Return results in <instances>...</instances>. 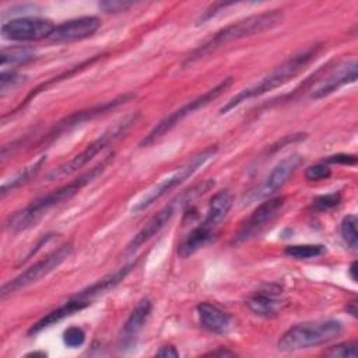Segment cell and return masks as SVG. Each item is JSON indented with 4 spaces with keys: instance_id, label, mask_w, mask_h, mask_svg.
I'll list each match as a JSON object with an SVG mask.
<instances>
[{
    "instance_id": "1",
    "label": "cell",
    "mask_w": 358,
    "mask_h": 358,
    "mask_svg": "<svg viewBox=\"0 0 358 358\" xmlns=\"http://www.w3.org/2000/svg\"><path fill=\"white\" fill-rule=\"evenodd\" d=\"M112 161H113V154H109L106 158H103L98 165L91 168L84 175L73 179L67 185H64V186H62V187H59V189H56L50 193H46L45 196L38 197L36 200L29 203L22 210L10 215L8 220L6 221V227L13 232L25 231V229H29V228L35 227L53 207L70 200L85 185H88L94 179H96L108 168V165Z\"/></svg>"
},
{
    "instance_id": "2",
    "label": "cell",
    "mask_w": 358,
    "mask_h": 358,
    "mask_svg": "<svg viewBox=\"0 0 358 358\" xmlns=\"http://www.w3.org/2000/svg\"><path fill=\"white\" fill-rule=\"evenodd\" d=\"M322 49H323V43H312V45L301 49L299 52L294 53L291 57H288L281 64H278L275 69H273L267 76H264L256 84L242 90L241 92L234 95L229 101H227L225 105L220 109V113L221 115L228 113L229 110L239 106L245 101L262 96L263 94L291 81L294 77H296L299 73H302L317 57V55L322 52Z\"/></svg>"
},
{
    "instance_id": "3",
    "label": "cell",
    "mask_w": 358,
    "mask_h": 358,
    "mask_svg": "<svg viewBox=\"0 0 358 358\" xmlns=\"http://www.w3.org/2000/svg\"><path fill=\"white\" fill-rule=\"evenodd\" d=\"M284 14L281 10H271L260 14L249 15L243 20H239L231 25H227L217 31L211 38H208L206 42H203L200 46H197L183 62V67H189L194 64L196 62L204 59L210 53L215 52L221 46H225L229 42L253 36L256 34H262L264 31H268L282 22Z\"/></svg>"
},
{
    "instance_id": "4",
    "label": "cell",
    "mask_w": 358,
    "mask_h": 358,
    "mask_svg": "<svg viewBox=\"0 0 358 358\" xmlns=\"http://www.w3.org/2000/svg\"><path fill=\"white\" fill-rule=\"evenodd\" d=\"M343 323L334 319L299 323L289 327L281 336L277 347L280 351L285 352L312 348L337 338L343 333Z\"/></svg>"
},
{
    "instance_id": "5",
    "label": "cell",
    "mask_w": 358,
    "mask_h": 358,
    "mask_svg": "<svg viewBox=\"0 0 358 358\" xmlns=\"http://www.w3.org/2000/svg\"><path fill=\"white\" fill-rule=\"evenodd\" d=\"M217 152H218V147L217 145H210V147L204 148L203 151L197 152L196 155H193L187 162H185L182 166H179L175 172H172L171 175H168L162 180H159L158 183L151 186L134 203V206L131 207V211L134 214H138V213L144 211L145 208H148L152 203L159 200L168 192L178 187L179 185H182L189 178H192L200 168H203L208 161H211L217 155Z\"/></svg>"
},
{
    "instance_id": "6",
    "label": "cell",
    "mask_w": 358,
    "mask_h": 358,
    "mask_svg": "<svg viewBox=\"0 0 358 358\" xmlns=\"http://www.w3.org/2000/svg\"><path fill=\"white\" fill-rule=\"evenodd\" d=\"M138 119V113H129L120 120H117L113 126H110L108 130H105L98 138H95L92 143H90L80 154L73 157L70 161L62 164L59 168L53 169L48 173V180H56L66 178L69 175H73L80 168L87 165L95 155H98L101 151H103L108 145L113 144L116 140H119L133 124H136Z\"/></svg>"
},
{
    "instance_id": "7",
    "label": "cell",
    "mask_w": 358,
    "mask_h": 358,
    "mask_svg": "<svg viewBox=\"0 0 358 358\" xmlns=\"http://www.w3.org/2000/svg\"><path fill=\"white\" fill-rule=\"evenodd\" d=\"M214 186L213 179H207L199 185H194L193 187L182 192L179 196L172 199L168 204H165L158 213H155L147 222L145 225L134 235V238L130 241L127 245V252H134L137 250L141 245H144L147 241H150L152 236H155L175 215L176 210L189 204L190 201L196 200L197 197L203 196L206 192H208Z\"/></svg>"
},
{
    "instance_id": "8",
    "label": "cell",
    "mask_w": 358,
    "mask_h": 358,
    "mask_svg": "<svg viewBox=\"0 0 358 358\" xmlns=\"http://www.w3.org/2000/svg\"><path fill=\"white\" fill-rule=\"evenodd\" d=\"M232 84V77H227L224 78L221 83H218L215 87L210 88L208 91H206L204 94L199 95L197 98L189 101L186 105H183L182 108L173 110L172 113H169L168 116H165L162 120H159L154 129L140 141V147H147L151 145L152 143H155L157 140H159L164 134H166L171 129H173L178 123H180L185 117H187L189 115H192L193 112L207 106L208 103H211L214 99H217L222 92H225L228 90V87Z\"/></svg>"
},
{
    "instance_id": "9",
    "label": "cell",
    "mask_w": 358,
    "mask_h": 358,
    "mask_svg": "<svg viewBox=\"0 0 358 358\" xmlns=\"http://www.w3.org/2000/svg\"><path fill=\"white\" fill-rule=\"evenodd\" d=\"M284 204H285L284 196L268 197L264 201H262L252 211V214L242 222L239 229L234 234L231 243L238 246L259 236L280 215Z\"/></svg>"
},
{
    "instance_id": "10",
    "label": "cell",
    "mask_w": 358,
    "mask_h": 358,
    "mask_svg": "<svg viewBox=\"0 0 358 358\" xmlns=\"http://www.w3.org/2000/svg\"><path fill=\"white\" fill-rule=\"evenodd\" d=\"M71 253H73V246L70 243L57 248L56 250L49 253L45 259L36 262L35 264H32L31 267L24 270L21 274H18L15 278H13L7 284H4L1 287V291H0L1 298H6L11 294H15L17 291L39 281L42 277L48 275L55 268H57L66 259L70 257Z\"/></svg>"
},
{
    "instance_id": "11",
    "label": "cell",
    "mask_w": 358,
    "mask_h": 358,
    "mask_svg": "<svg viewBox=\"0 0 358 358\" xmlns=\"http://www.w3.org/2000/svg\"><path fill=\"white\" fill-rule=\"evenodd\" d=\"M303 164V158L299 154H292L289 157L282 158L267 175L264 182L256 189L250 190L245 197L243 203L250 204L257 200H266L273 197L298 171V168Z\"/></svg>"
},
{
    "instance_id": "12",
    "label": "cell",
    "mask_w": 358,
    "mask_h": 358,
    "mask_svg": "<svg viewBox=\"0 0 358 358\" xmlns=\"http://www.w3.org/2000/svg\"><path fill=\"white\" fill-rule=\"evenodd\" d=\"M56 25L41 17H20L1 25V36L15 42H29L49 38Z\"/></svg>"
},
{
    "instance_id": "13",
    "label": "cell",
    "mask_w": 358,
    "mask_h": 358,
    "mask_svg": "<svg viewBox=\"0 0 358 358\" xmlns=\"http://www.w3.org/2000/svg\"><path fill=\"white\" fill-rule=\"evenodd\" d=\"M134 96H136L134 94H123V95H119V96H116L113 99H109L106 102H102V103H98L95 106H91L88 109L76 112V113L70 115L69 117L60 120L57 124H55L53 129L48 133L46 138H43V140L45 141H52V140L57 138L59 136H62L63 133H66V131H69V130L83 124L84 122L91 120V119H94V117H96V116H99L102 113H106V112H109V110L123 105L127 101H131Z\"/></svg>"
},
{
    "instance_id": "14",
    "label": "cell",
    "mask_w": 358,
    "mask_h": 358,
    "mask_svg": "<svg viewBox=\"0 0 358 358\" xmlns=\"http://www.w3.org/2000/svg\"><path fill=\"white\" fill-rule=\"evenodd\" d=\"M152 312V303L148 298H143L131 310L126 322L123 323L117 336V350L120 352H129L136 348L140 333L143 331L150 315Z\"/></svg>"
},
{
    "instance_id": "15",
    "label": "cell",
    "mask_w": 358,
    "mask_h": 358,
    "mask_svg": "<svg viewBox=\"0 0 358 358\" xmlns=\"http://www.w3.org/2000/svg\"><path fill=\"white\" fill-rule=\"evenodd\" d=\"M99 27H101V21L98 17H94V15L80 17V18L69 20L56 25L48 39L55 43L76 42L94 35Z\"/></svg>"
},
{
    "instance_id": "16",
    "label": "cell",
    "mask_w": 358,
    "mask_h": 358,
    "mask_svg": "<svg viewBox=\"0 0 358 358\" xmlns=\"http://www.w3.org/2000/svg\"><path fill=\"white\" fill-rule=\"evenodd\" d=\"M281 291L278 287L268 285L263 289H259L253 292L248 299H246V306L252 313L260 317L271 319L278 316L281 306H282V299L280 296Z\"/></svg>"
},
{
    "instance_id": "17",
    "label": "cell",
    "mask_w": 358,
    "mask_h": 358,
    "mask_svg": "<svg viewBox=\"0 0 358 358\" xmlns=\"http://www.w3.org/2000/svg\"><path fill=\"white\" fill-rule=\"evenodd\" d=\"M357 80V60L351 59L334 69L331 74H329L316 88L312 90L310 98L320 99L331 92L337 91L340 87L354 83Z\"/></svg>"
},
{
    "instance_id": "18",
    "label": "cell",
    "mask_w": 358,
    "mask_h": 358,
    "mask_svg": "<svg viewBox=\"0 0 358 358\" xmlns=\"http://www.w3.org/2000/svg\"><path fill=\"white\" fill-rule=\"evenodd\" d=\"M197 315L201 326L214 334H225L232 327V317L214 303L201 302L197 305Z\"/></svg>"
},
{
    "instance_id": "19",
    "label": "cell",
    "mask_w": 358,
    "mask_h": 358,
    "mask_svg": "<svg viewBox=\"0 0 358 358\" xmlns=\"http://www.w3.org/2000/svg\"><path fill=\"white\" fill-rule=\"evenodd\" d=\"M91 303L81 299V298H77L76 295H73L71 298H69L63 305H60L59 308H56L55 310L49 312L46 316H43L41 320H38L35 324H32V327L28 330V334H36L39 331H42L43 329L85 309L87 306H90Z\"/></svg>"
},
{
    "instance_id": "20",
    "label": "cell",
    "mask_w": 358,
    "mask_h": 358,
    "mask_svg": "<svg viewBox=\"0 0 358 358\" xmlns=\"http://www.w3.org/2000/svg\"><path fill=\"white\" fill-rule=\"evenodd\" d=\"M131 268H133V264L120 267L119 270H116V271H113V273H110V274H108V275L99 278L98 281H95V282L91 284L90 287L81 289L80 292L76 294V296H77V298H81V299H84V301H87V302L91 303L96 296H99V295L108 292L109 289L115 288L120 281H123V280L127 277V274L131 271Z\"/></svg>"
},
{
    "instance_id": "21",
    "label": "cell",
    "mask_w": 358,
    "mask_h": 358,
    "mask_svg": "<svg viewBox=\"0 0 358 358\" xmlns=\"http://www.w3.org/2000/svg\"><path fill=\"white\" fill-rule=\"evenodd\" d=\"M232 204H234V197L228 189L215 193L213 196V199L210 200L207 214H206V218L203 220V224L217 231L220 224L228 215Z\"/></svg>"
},
{
    "instance_id": "22",
    "label": "cell",
    "mask_w": 358,
    "mask_h": 358,
    "mask_svg": "<svg viewBox=\"0 0 358 358\" xmlns=\"http://www.w3.org/2000/svg\"><path fill=\"white\" fill-rule=\"evenodd\" d=\"M214 235H215V229H213L201 222L199 227L192 229L187 234V236L182 241V243L178 248V255L182 259L190 257L192 255L199 252L201 248H204L207 243H210L213 241Z\"/></svg>"
},
{
    "instance_id": "23",
    "label": "cell",
    "mask_w": 358,
    "mask_h": 358,
    "mask_svg": "<svg viewBox=\"0 0 358 358\" xmlns=\"http://www.w3.org/2000/svg\"><path fill=\"white\" fill-rule=\"evenodd\" d=\"M36 57V52L28 46H13L6 48L0 53V64L6 66H18L28 63Z\"/></svg>"
},
{
    "instance_id": "24",
    "label": "cell",
    "mask_w": 358,
    "mask_h": 358,
    "mask_svg": "<svg viewBox=\"0 0 358 358\" xmlns=\"http://www.w3.org/2000/svg\"><path fill=\"white\" fill-rule=\"evenodd\" d=\"M45 162H46V157L42 155V157H41L38 161H35L32 165L27 166L22 172H20V173L15 175L11 180H8L7 183H4V185L1 186V190H0L1 196H6V193H8V192H11V190H14V189H17V187L25 185L27 182H29V180L39 172V169L42 168V165H43Z\"/></svg>"
},
{
    "instance_id": "25",
    "label": "cell",
    "mask_w": 358,
    "mask_h": 358,
    "mask_svg": "<svg viewBox=\"0 0 358 358\" xmlns=\"http://www.w3.org/2000/svg\"><path fill=\"white\" fill-rule=\"evenodd\" d=\"M284 253L288 257L298 259V260H306V259H315L326 253V248L323 245H289L284 249Z\"/></svg>"
},
{
    "instance_id": "26",
    "label": "cell",
    "mask_w": 358,
    "mask_h": 358,
    "mask_svg": "<svg viewBox=\"0 0 358 358\" xmlns=\"http://www.w3.org/2000/svg\"><path fill=\"white\" fill-rule=\"evenodd\" d=\"M357 217L354 214H348L347 217L343 218L341 221V236L344 239V242L347 243V246L351 250H357L358 248V231H357Z\"/></svg>"
},
{
    "instance_id": "27",
    "label": "cell",
    "mask_w": 358,
    "mask_h": 358,
    "mask_svg": "<svg viewBox=\"0 0 358 358\" xmlns=\"http://www.w3.org/2000/svg\"><path fill=\"white\" fill-rule=\"evenodd\" d=\"M341 201V194L338 192H333V193H327V194H322L317 196L313 201H312V210L317 211V213H323L327 210L334 208L336 206H338Z\"/></svg>"
},
{
    "instance_id": "28",
    "label": "cell",
    "mask_w": 358,
    "mask_h": 358,
    "mask_svg": "<svg viewBox=\"0 0 358 358\" xmlns=\"http://www.w3.org/2000/svg\"><path fill=\"white\" fill-rule=\"evenodd\" d=\"M327 357H340V358H357V343L355 341H347L340 343L333 347H330L326 352Z\"/></svg>"
},
{
    "instance_id": "29",
    "label": "cell",
    "mask_w": 358,
    "mask_h": 358,
    "mask_svg": "<svg viewBox=\"0 0 358 358\" xmlns=\"http://www.w3.org/2000/svg\"><path fill=\"white\" fill-rule=\"evenodd\" d=\"M63 341L67 347L70 348H76V347H80L84 344L85 341V333L81 327H77V326H71L69 329L64 330L63 333Z\"/></svg>"
},
{
    "instance_id": "30",
    "label": "cell",
    "mask_w": 358,
    "mask_h": 358,
    "mask_svg": "<svg viewBox=\"0 0 358 358\" xmlns=\"http://www.w3.org/2000/svg\"><path fill=\"white\" fill-rule=\"evenodd\" d=\"M331 175V169L329 168V165L326 164H316V165H310L306 168L305 171V178L310 182H316V180H323L330 178Z\"/></svg>"
},
{
    "instance_id": "31",
    "label": "cell",
    "mask_w": 358,
    "mask_h": 358,
    "mask_svg": "<svg viewBox=\"0 0 358 358\" xmlns=\"http://www.w3.org/2000/svg\"><path fill=\"white\" fill-rule=\"evenodd\" d=\"M24 76L15 73V71H3L1 76H0V91H1V95H4V92L10 88H13L14 85H17L18 83L24 81Z\"/></svg>"
},
{
    "instance_id": "32",
    "label": "cell",
    "mask_w": 358,
    "mask_h": 358,
    "mask_svg": "<svg viewBox=\"0 0 358 358\" xmlns=\"http://www.w3.org/2000/svg\"><path fill=\"white\" fill-rule=\"evenodd\" d=\"M99 8L105 13H119V11H124L129 7L133 6V3L130 1H122V0H106V1H99Z\"/></svg>"
},
{
    "instance_id": "33",
    "label": "cell",
    "mask_w": 358,
    "mask_h": 358,
    "mask_svg": "<svg viewBox=\"0 0 358 358\" xmlns=\"http://www.w3.org/2000/svg\"><path fill=\"white\" fill-rule=\"evenodd\" d=\"M326 164H338V165H355L357 157L354 154H334L329 155L324 159Z\"/></svg>"
},
{
    "instance_id": "34",
    "label": "cell",
    "mask_w": 358,
    "mask_h": 358,
    "mask_svg": "<svg viewBox=\"0 0 358 358\" xmlns=\"http://www.w3.org/2000/svg\"><path fill=\"white\" fill-rule=\"evenodd\" d=\"M155 355L164 357V358H171V357H172V358H176V357H179V351L176 350V347L168 344V345L161 347V348L155 352Z\"/></svg>"
},
{
    "instance_id": "35",
    "label": "cell",
    "mask_w": 358,
    "mask_h": 358,
    "mask_svg": "<svg viewBox=\"0 0 358 358\" xmlns=\"http://www.w3.org/2000/svg\"><path fill=\"white\" fill-rule=\"evenodd\" d=\"M347 312H350L354 317L357 316V301H351L347 303Z\"/></svg>"
},
{
    "instance_id": "36",
    "label": "cell",
    "mask_w": 358,
    "mask_h": 358,
    "mask_svg": "<svg viewBox=\"0 0 358 358\" xmlns=\"http://www.w3.org/2000/svg\"><path fill=\"white\" fill-rule=\"evenodd\" d=\"M207 355H213V357H215V355H221V357H225V355H234V352H231V351H227V350H218V351H213V352H208Z\"/></svg>"
},
{
    "instance_id": "37",
    "label": "cell",
    "mask_w": 358,
    "mask_h": 358,
    "mask_svg": "<svg viewBox=\"0 0 358 358\" xmlns=\"http://www.w3.org/2000/svg\"><path fill=\"white\" fill-rule=\"evenodd\" d=\"M357 267V262H352L351 263V266H350V268H348V273H350V277H351V280L352 281H357V275H355V268Z\"/></svg>"
}]
</instances>
